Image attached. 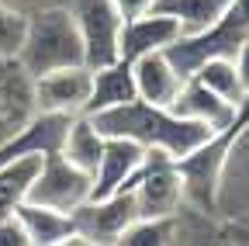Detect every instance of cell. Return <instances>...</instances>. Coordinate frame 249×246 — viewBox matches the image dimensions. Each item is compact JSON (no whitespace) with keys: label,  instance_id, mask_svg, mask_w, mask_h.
I'll return each instance as SVG.
<instances>
[{"label":"cell","instance_id":"obj_1","mask_svg":"<svg viewBox=\"0 0 249 246\" xmlns=\"http://www.w3.org/2000/svg\"><path fill=\"white\" fill-rule=\"evenodd\" d=\"M90 118L104 135L132 139L142 149L166 152L173 160H183L187 152H194L208 135H214L204 125H197V121L177 114L170 104H149L142 97L121 104V108H111V111H101V114H90Z\"/></svg>","mask_w":249,"mask_h":246},{"label":"cell","instance_id":"obj_2","mask_svg":"<svg viewBox=\"0 0 249 246\" xmlns=\"http://www.w3.org/2000/svg\"><path fill=\"white\" fill-rule=\"evenodd\" d=\"M76 63H87V49L73 11L66 4H55L28 14V35L18 52V66L35 80L42 73L76 66Z\"/></svg>","mask_w":249,"mask_h":246},{"label":"cell","instance_id":"obj_3","mask_svg":"<svg viewBox=\"0 0 249 246\" xmlns=\"http://www.w3.org/2000/svg\"><path fill=\"white\" fill-rule=\"evenodd\" d=\"M246 118H249V104L242 108V114L232 121L229 129L208 135L194 152H187L183 160H177V170H180V177H183V198H187V205H194V208L214 215L218 180H222V170H225V160H229V149H232L239 129L246 125Z\"/></svg>","mask_w":249,"mask_h":246},{"label":"cell","instance_id":"obj_4","mask_svg":"<svg viewBox=\"0 0 249 246\" xmlns=\"http://www.w3.org/2000/svg\"><path fill=\"white\" fill-rule=\"evenodd\" d=\"M128 191L135 194V208L145 219H170L187 201L177 160L166 152H145V163L139 167Z\"/></svg>","mask_w":249,"mask_h":246},{"label":"cell","instance_id":"obj_5","mask_svg":"<svg viewBox=\"0 0 249 246\" xmlns=\"http://www.w3.org/2000/svg\"><path fill=\"white\" fill-rule=\"evenodd\" d=\"M90 191H93V177L87 170H80L76 163H70L55 149V152L42 156V167H38L35 180H31V191H28V201L73 215L90 198Z\"/></svg>","mask_w":249,"mask_h":246},{"label":"cell","instance_id":"obj_6","mask_svg":"<svg viewBox=\"0 0 249 246\" xmlns=\"http://www.w3.org/2000/svg\"><path fill=\"white\" fill-rule=\"evenodd\" d=\"M66 7L76 18V28L83 35L87 63L104 66L121 59V24L124 14L118 11L114 0H66Z\"/></svg>","mask_w":249,"mask_h":246},{"label":"cell","instance_id":"obj_7","mask_svg":"<svg viewBox=\"0 0 249 246\" xmlns=\"http://www.w3.org/2000/svg\"><path fill=\"white\" fill-rule=\"evenodd\" d=\"M132 219H139L132 191H118L107 198H87L73 211L76 243L80 246H111L121 239V232L128 229Z\"/></svg>","mask_w":249,"mask_h":246},{"label":"cell","instance_id":"obj_8","mask_svg":"<svg viewBox=\"0 0 249 246\" xmlns=\"http://www.w3.org/2000/svg\"><path fill=\"white\" fill-rule=\"evenodd\" d=\"M93 87V66L76 63L62 66L52 73H42L31 80V97H35V111H55V114H83Z\"/></svg>","mask_w":249,"mask_h":246},{"label":"cell","instance_id":"obj_9","mask_svg":"<svg viewBox=\"0 0 249 246\" xmlns=\"http://www.w3.org/2000/svg\"><path fill=\"white\" fill-rule=\"evenodd\" d=\"M214 215L225 222H249V118L229 149L222 180H218Z\"/></svg>","mask_w":249,"mask_h":246},{"label":"cell","instance_id":"obj_10","mask_svg":"<svg viewBox=\"0 0 249 246\" xmlns=\"http://www.w3.org/2000/svg\"><path fill=\"white\" fill-rule=\"evenodd\" d=\"M180 35H183V24L160 7L142 11L135 18H124V24H121V59L135 63L139 56L166 52Z\"/></svg>","mask_w":249,"mask_h":246},{"label":"cell","instance_id":"obj_11","mask_svg":"<svg viewBox=\"0 0 249 246\" xmlns=\"http://www.w3.org/2000/svg\"><path fill=\"white\" fill-rule=\"evenodd\" d=\"M246 104H235V101H229L222 94H214V90L208 83H201L197 76H187L183 87H180V94H177V101L170 108L177 114H183V118L197 121V125H204L208 132H222V129H229L232 121L242 114Z\"/></svg>","mask_w":249,"mask_h":246},{"label":"cell","instance_id":"obj_12","mask_svg":"<svg viewBox=\"0 0 249 246\" xmlns=\"http://www.w3.org/2000/svg\"><path fill=\"white\" fill-rule=\"evenodd\" d=\"M145 152L149 149H142L132 139H111L107 135V146L97 160V170H93L90 198H107V194H118V191H128L139 167L145 163Z\"/></svg>","mask_w":249,"mask_h":246},{"label":"cell","instance_id":"obj_13","mask_svg":"<svg viewBox=\"0 0 249 246\" xmlns=\"http://www.w3.org/2000/svg\"><path fill=\"white\" fill-rule=\"evenodd\" d=\"M135 87H139V97L149 104H173L180 87H183V73L177 70V63L170 59V52H149L139 56L135 63Z\"/></svg>","mask_w":249,"mask_h":246},{"label":"cell","instance_id":"obj_14","mask_svg":"<svg viewBox=\"0 0 249 246\" xmlns=\"http://www.w3.org/2000/svg\"><path fill=\"white\" fill-rule=\"evenodd\" d=\"M139 97V87H135V70L128 59H114V63L104 66H93V87H90V101L83 114H101L111 108H121Z\"/></svg>","mask_w":249,"mask_h":246},{"label":"cell","instance_id":"obj_15","mask_svg":"<svg viewBox=\"0 0 249 246\" xmlns=\"http://www.w3.org/2000/svg\"><path fill=\"white\" fill-rule=\"evenodd\" d=\"M18 222L28 232L31 246H80L76 243V226H73V215L66 211H55L35 201H24L18 211Z\"/></svg>","mask_w":249,"mask_h":246},{"label":"cell","instance_id":"obj_16","mask_svg":"<svg viewBox=\"0 0 249 246\" xmlns=\"http://www.w3.org/2000/svg\"><path fill=\"white\" fill-rule=\"evenodd\" d=\"M104 146H107V135L93 125V118H90V114H73V121H70V129H66V139H62L59 152H62L70 163H76L80 170H87V173L93 177Z\"/></svg>","mask_w":249,"mask_h":246},{"label":"cell","instance_id":"obj_17","mask_svg":"<svg viewBox=\"0 0 249 246\" xmlns=\"http://www.w3.org/2000/svg\"><path fill=\"white\" fill-rule=\"evenodd\" d=\"M42 167V152H24V156H14L7 163H0V219L14 215L31 191V180H35Z\"/></svg>","mask_w":249,"mask_h":246},{"label":"cell","instance_id":"obj_18","mask_svg":"<svg viewBox=\"0 0 249 246\" xmlns=\"http://www.w3.org/2000/svg\"><path fill=\"white\" fill-rule=\"evenodd\" d=\"M235 0H160V11L173 14L183 24V35H201L211 32L225 21V14L232 11Z\"/></svg>","mask_w":249,"mask_h":246},{"label":"cell","instance_id":"obj_19","mask_svg":"<svg viewBox=\"0 0 249 246\" xmlns=\"http://www.w3.org/2000/svg\"><path fill=\"white\" fill-rule=\"evenodd\" d=\"M191 76H197L201 83H208L214 90V94H222V97H229L235 104H246L249 101L246 87H242V76L235 70V56H211V59H204Z\"/></svg>","mask_w":249,"mask_h":246},{"label":"cell","instance_id":"obj_20","mask_svg":"<svg viewBox=\"0 0 249 246\" xmlns=\"http://www.w3.org/2000/svg\"><path fill=\"white\" fill-rule=\"evenodd\" d=\"M0 108L7 111H35L31 97V76L18 66V59H0Z\"/></svg>","mask_w":249,"mask_h":246},{"label":"cell","instance_id":"obj_21","mask_svg":"<svg viewBox=\"0 0 249 246\" xmlns=\"http://www.w3.org/2000/svg\"><path fill=\"white\" fill-rule=\"evenodd\" d=\"M166 243H173V215L170 219H145V215H139V219L128 222V229L118 239V246H166Z\"/></svg>","mask_w":249,"mask_h":246},{"label":"cell","instance_id":"obj_22","mask_svg":"<svg viewBox=\"0 0 249 246\" xmlns=\"http://www.w3.org/2000/svg\"><path fill=\"white\" fill-rule=\"evenodd\" d=\"M28 35V14L0 0V59H18Z\"/></svg>","mask_w":249,"mask_h":246},{"label":"cell","instance_id":"obj_23","mask_svg":"<svg viewBox=\"0 0 249 246\" xmlns=\"http://www.w3.org/2000/svg\"><path fill=\"white\" fill-rule=\"evenodd\" d=\"M0 246H31L24 226L18 222V215H7V219H0Z\"/></svg>","mask_w":249,"mask_h":246},{"label":"cell","instance_id":"obj_24","mask_svg":"<svg viewBox=\"0 0 249 246\" xmlns=\"http://www.w3.org/2000/svg\"><path fill=\"white\" fill-rule=\"evenodd\" d=\"M118 4V11L124 14V18H135V14H142V11H152L160 0H114Z\"/></svg>","mask_w":249,"mask_h":246},{"label":"cell","instance_id":"obj_25","mask_svg":"<svg viewBox=\"0 0 249 246\" xmlns=\"http://www.w3.org/2000/svg\"><path fill=\"white\" fill-rule=\"evenodd\" d=\"M235 70H239L242 87H246V94H249V35L242 38V45H239V52H235Z\"/></svg>","mask_w":249,"mask_h":246},{"label":"cell","instance_id":"obj_26","mask_svg":"<svg viewBox=\"0 0 249 246\" xmlns=\"http://www.w3.org/2000/svg\"><path fill=\"white\" fill-rule=\"evenodd\" d=\"M11 7H18V11H24V14H35V11H42V7H55V4H66V0H7Z\"/></svg>","mask_w":249,"mask_h":246}]
</instances>
